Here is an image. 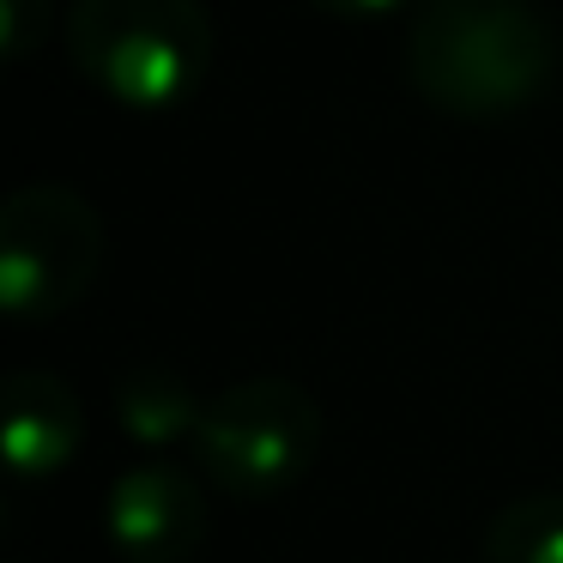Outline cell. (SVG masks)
I'll list each match as a JSON object with an SVG mask.
<instances>
[{
    "label": "cell",
    "instance_id": "9c48e42d",
    "mask_svg": "<svg viewBox=\"0 0 563 563\" xmlns=\"http://www.w3.org/2000/svg\"><path fill=\"white\" fill-rule=\"evenodd\" d=\"M49 31V0H0V43L7 62H31Z\"/></svg>",
    "mask_w": 563,
    "mask_h": 563
},
{
    "label": "cell",
    "instance_id": "30bf717a",
    "mask_svg": "<svg viewBox=\"0 0 563 563\" xmlns=\"http://www.w3.org/2000/svg\"><path fill=\"white\" fill-rule=\"evenodd\" d=\"M321 13H340V19H376V13H394L400 0H309Z\"/></svg>",
    "mask_w": 563,
    "mask_h": 563
},
{
    "label": "cell",
    "instance_id": "8992f818",
    "mask_svg": "<svg viewBox=\"0 0 563 563\" xmlns=\"http://www.w3.org/2000/svg\"><path fill=\"white\" fill-rule=\"evenodd\" d=\"M86 412L79 394L55 369H13L7 376V418H0V449L13 485H43L79 454Z\"/></svg>",
    "mask_w": 563,
    "mask_h": 563
},
{
    "label": "cell",
    "instance_id": "3957f363",
    "mask_svg": "<svg viewBox=\"0 0 563 563\" xmlns=\"http://www.w3.org/2000/svg\"><path fill=\"white\" fill-rule=\"evenodd\" d=\"M321 454V406L285 376H255L212 394L195 430L200 478L231 497H285L309 478Z\"/></svg>",
    "mask_w": 563,
    "mask_h": 563
},
{
    "label": "cell",
    "instance_id": "7a4b0ae2",
    "mask_svg": "<svg viewBox=\"0 0 563 563\" xmlns=\"http://www.w3.org/2000/svg\"><path fill=\"white\" fill-rule=\"evenodd\" d=\"M67 55L103 98L170 110L195 98L212 67L207 0H74Z\"/></svg>",
    "mask_w": 563,
    "mask_h": 563
},
{
    "label": "cell",
    "instance_id": "ba28073f",
    "mask_svg": "<svg viewBox=\"0 0 563 563\" xmlns=\"http://www.w3.org/2000/svg\"><path fill=\"white\" fill-rule=\"evenodd\" d=\"M485 563H563V490L515 497L485 527Z\"/></svg>",
    "mask_w": 563,
    "mask_h": 563
},
{
    "label": "cell",
    "instance_id": "277c9868",
    "mask_svg": "<svg viewBox=\"0 0 563 563\" xmlns=\"http://www.w3.org/2000/svg\"><path fill=\"white\" fill-rule=\"evenodd\" d=\"M103 267V219L79 188L25 183L0 207V303L19 321H55Z\"/></svg>",
    "mask_w": 563,
    "mask_h": 563
},
{
    "label": "cell",
    "instance_id": "5b68a950",
    "mask_svg": "<svg viewBox=\"0 0 563 563\" xmlns=\"http://www.w3.org/2000/svg\"><path fill=\"white\" fill-rule=\"evenodd\" d=\"M103 533L122 563H188L207 539V497L183 466H128L103 497Z\"/></svg>",
    "mask_w": 563,
    "mask_h": 563
},
{
    "label": "cell",
    "instance_id": "6da1fadb",
    "mask_svg": "<svg viewBox=\"0 0 563 563\" xmlns=\"http://www.w3.org/2000/svg\"><path fill=\"white\" fill-rule=\"evenodd\" d=\"M406 74L449 115H515L558 79V31L533 0H418Z\"/></svg>",
    "mask_w": 563,
    "mask_h": 563
},
{
    "label": "cell",
    "instance_id": "52a82bcc",
    "mask_svg": "<svg viewBox=\"0 0 563 563\" xmlns=\"http://www.w3.org/2000/svg\"><path fill=\"white\" fill-rule=\"evenodd\" d=\"M207 400L176 364H134L115 382V424L140 449H170V442H195Z\"/></svg>",
    "mask_w": 563,
    "mask_h": 563
}]
</instances>
